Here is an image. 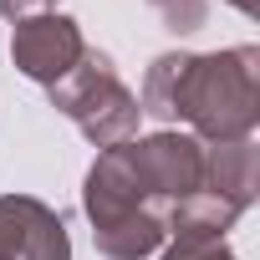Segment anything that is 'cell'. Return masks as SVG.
Returning a JSON list of instances; mask_svg holds the SVG:
<instances>
[{
	"instance_id": "6da1fadb",
	"label": "cell",
	"mask_w": 260,
	"mask_h": 260,
	"mask_svg": "<svg viewBox=\"0 0 260 260\" xmlns=\"http://www.w3.org/2000/svg\"><path fill=\"white\" fill-rule=\"evenodd\" d=\"M138 112L153 122H189L199 143H240L260 127V46L164 51L143 72Z\"/></svg>"
},
{
	"instance_id": "52a82bcc",
	"label": "cell",
	"mask_w": 260,
	"mask_h": 260,
	"mask_svg": "<svg viewBox=\"0 0 260 260\" xmlns=\"http://www.w3.org/2000/svg\"><path fill=\"white\" fill-rule=\"evenodd\" d=\"M21 260H72L67 219L31 194H21Z\"/></svg>"
},
{
	"instance_id": "277c9868",
	"label": "cell",
	"mask_w": 260,
	"mask_h": 260,
	"mask_svg": "<svg viewBox=\"0 0 260 260\" xmlns=\"http://www.w3.org/2000/svg\"><path fill=\"white\" fill-rule=\"evenodd\" d=\"M127 164H133L143 194L174 214L184 199H194L204 189V143L194 133H174V127H158L148 138H127Z\"/></svg>"
},
{
	"instance_id": "9c48e42d",
	"label": "cell",
	"mask_w": 260,
	"mask_h": 260,
	"mask_svg": "<svg viewBox=\"0 0 260 260\" xmlns=\"http://www.w3.org/2000/svg\"><path fill=\"white\" fill-rule=\"evenodd\" d=\"M158 11V21L174 31V36H194L204 21H209V0H148Z\"/></svg>"
},
{
	"instance_id": "30bf717a",
	"label": "cell",
	"mask_w": 260,
	"mask_h": 260,
	"mask_svg": "<svg viewBox=\"0 0 260 260\" xmlns=\"http://www.w3.org/2000/svg\"><path fill=\"white\" fill-rule=\"evenodd\" d=\"M0 260H21V194H0Z\"/></svg>"
},
{
	"instance_id": "5b68a950",
	"label": "cell",
	"mask_w": 260,
	"mask_h": 260,
	"mask_svg": "<svg viewBox=\"0 0 260 260\" xmlns=\"http://www.w3.org/2000/svg\"><path fill=\"white\" fill-rule=\"evenodd\" d=\"M87 51V36L72 16H56V11H41V16H26L11 26V61L21 77L41 82V87H56Z\"/></svg>"
},
{
	"instance_id": "8992f818",
	"label": "cell",
	"mask_w": 260,
	"mask_h": 260,
	"mask_svg": "<svg viewBox=\"0 0 260 260\" xmlns=\"http://www.w3.org/2000/svg\"><path fill=\"white\" fill-rule=\"evenodd\" d=\"M204 194L235 204L240 214L255 204V194H260V148H255V138L204 143Z\"/></svg>"
},
{
	"instance_id": "7c38bea8",
	"label": "cell",
	"mask_w": 260,
	"mask_h": 260,
	"mask_svg": "<svg viewBox=\"0 0 260 260\" xmlns=\"http://www.w3.org/2000/svg\"><path fill=\"white\" fill-rule=\"evenodd\" d=\"M224 6H235L240 16H255V0H224Z\"/></svg>"
},
{
	"instance_id": "8fae6325",
	"label": "cell",
	"mask_w": 260,
	"mask_h": 260,
	"mask_svg": "<svg viewBox=\"0 0 260 260\" xmlns=\"http://www.w3.org/2000/svg\"><path fill=\"white\" fill-rule=\"evenodd\" d=\"M41 11H51V0H0L6 21H26V16H41Z\"/></svg>"
},
{
	"instance_id": "3957f363",
	"label": "cell",
	"mask_w": 260,
	"mask_h": 260,
	"mask_svg": "<svg viewBox=\"0 0 260 260\" xmlns=\"http://www.w3.org/2000/svg\"><path fill=\"white\" fill-rule=\"evenodd\" d=\"M46 97H51V107L61 117L77 122V133L92 148H117L127 138H138V117H143L138 112V92L117 77L112 56L97 51V46H87L82 61L56 87H46Z\"/></svg>"
},
{
	"instance_id": "7a4b0ae2",
	"label": "cell",
	"mask_w": 260,
	"mask_h": 260,
	"mask_svg": "<svg viewBox=\"0 0 260 260\" xmlns=\"http://www.w3.org/2000/svg\"><path fill=\"white\" fill-rule=\"evenodd\" d=\"M82 214L92 224V245L107 260H148L169 240V214L143 194L127 148H102L82 179Z\"/></svg>"
},
{
	"instance_id": "ba28073f",
	"label": "cell",
	"mask_w": 260,
	"mask_h": 260,
	"mask_svg": "<svg viewBox=\"0 0 260 260\" xmlns=\"http://www.w3.org/2000/svg\"><path fill=\"white\" fill-rule=\"evenodd\" d=\"M158 260H240V255L224 245V235H169Z\"/></svg>"
}]
</instances>
